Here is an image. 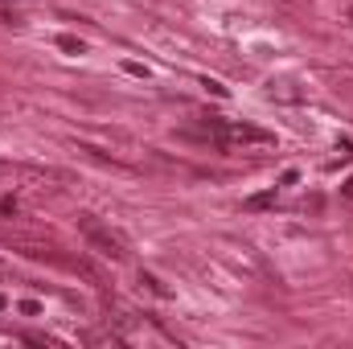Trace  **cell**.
Listing matches in <instances>:
<instances>
[{"label":"cell","mask_w":353,"mask_h":349,"mask_svg":"<svg viewBox=\"0 0 353 349\" xmlns=\"http://www.w3.org/2000/svg\"><path fill=\"white\" fill-rule=\"evenodd\" d=\"M140 283H144V288H148L152 296H161V300H169V288H165V283H161L157 275H148V271H140Z\"/></svg>","instance_id":"obj_3"},{"label":"cell","mask_w":353,"mask_h":349,"mask_svg":"<svg viewBox=\"0 0 353 349\" xmlns=\"http://www.w3.org/2000/svg\"><path fill=\"white\" fill-rule=\"evenodd\" d=\"M201 140H214L218 148H271L275 144V136L263 132V128H255V123H230V119H210L205 123V132H197Z\"/></svg>","instance_id":"obj_1"},{"label":"cell","mask_w":353,"mask_h":349,"mask_svg":"<svg viewBox=\"0 0 353 349\" xmlns=\"http://www.w3.org/2000/svg\"><path fill=\"white\" fill-rule=\"evenodd\" d=\"M271 201H275V193H259V197L247 201V210H263V206H271Z\"/></svg>","instance_id":"obj_4"},{"label":"cell","mask_w":353,"mask_h":349,"mask_svg":"<svg viewBox=\"0 0 353 349\" xmlns=\"http://www.w3.org/2000/svg\"><path fill=\"white\" fill-rule=\"evenodd\" d=\"M79 230H83L87 247L90 251H99L103 259H115V263L128 259V243H123V235H115L111 226H103L94 214H79Z\"/></svg>","instance_id":"obj_2"},{"label":"cell","mask_w":353,"mask_h":349,"mask_svg":"<svg viewBox=\"0 0 353 349\" xmlns=\"http://www.w3.org/2000/svg\"><path fill=\"white\" fill-rule=\"evenodd\" d=\"M345 193H353V181H350V189H345Z\"/></svg>","instance_id":"obj_6"},{"label":"cell","mask_w":353,"mask_h":349,"mask_svg":"<svg viewBox=\"0 0 353 349\" xmlns=\"http://www.w3.org/2000/svg\"><path fill=\"white\" fill-rule=\"evenodd\" d=\"M58 46H62V50H70V54H83V41H74L70 33H66V37H58Z\"/></svg>","instance_id":"obj_5"}]
</instances>
